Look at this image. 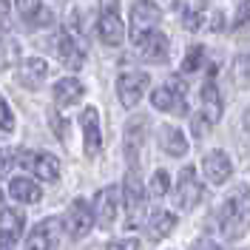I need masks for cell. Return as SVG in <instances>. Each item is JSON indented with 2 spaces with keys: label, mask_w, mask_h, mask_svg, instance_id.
<instances>
[{
  "label": "cell",
  "mask_w": 250,
  "mask_h": 250,
  "mask_svg": "<svg viewBox=\"0 0 250 250\" xmlns=\"http://www.w3.org/2000/svg\"><path fill=\"white\" fill-rule=\"evenodd\" d=\"M219 228L228 239H242L250 230V188L236 185L219 210Z\"/></svg>",
  "instance_id": "1"
},
{
  "label": "cell",
  "mask_w": 250,
  "mask_h": 250,
  "mask_svg": "<svg viewBox=\"0 0 250 250\" xmlns=\"http://www.w3.org/2000/svg\"><path fill=\"white\" fill-rule=\"evenodd\" d=\"M159 17H162V12L151 0H137L134 3V9H131V43L134 46H140L151 31H156Z\"/></svg>",
  "instance_id": "2"
},
{
  "label": "cell",
  "mask_w": 250,
  "mask_h": 250,
  "mask_svg": "<svg viewBox=\"0 0 250 250\" xmlns=\"http://www.w3.org/2000/svg\"><path fill=\"white\" fill-rule=\"evenodd\" d=\"M120 199H123V193L117 190V185H105L94 193V222L103 230L114 228L117 213H120Z\"/></svg>",
  "instance_id": "3"
},
{
  "label": "cell",
  "mask_w": 250,
  "mask_h": 250,
  "mask_svg": "<svg viewBox=\"0 0 250 250\" xmlns=\"http://www.w3.org/2000/svg\"><path fill=\"white\" fill-rule=\"evenodd\" d=\"M148 85H151L148 71H123L117 77V97H120V103L125 108H134V105H140Z\"/></svg>",
  "instance_id": "4"
},
{
  "label": "cell",
  "mask_w": 250,
  "mask_h": 250,
  "mask_svg": "<svg viewBox=\"0 0 250 250\" xmlns=\"http://www.w3.org/2000/svg\"><path fill=\"white\" fill-rule=\"evenodd\" d=\"M17 165L29 168L43 182H57L60 179V162H57L54 154H46V151H20V162Z\"/></svg>",
  "instance_id": "5"
},
{
  "label": "cell",
  "mask_w": 250,
  "mask_h": 250,
  "mask_svg": "<svg viewBox=\"0 0 250 250\" xmlns=\"http://www.w3.org/2000/svg\"><path fill=\"white\" fill-rule=\"evenodd\" d=\"M202 182L196 179V168L193 165H185L182 171H179V182L173 188V202L176 208H182V210H190L193 205L202 199Z\"/></svg>",
  "instance_id": "6"
},
{
  "label": "cell",
  "mask_w": 250,
  "mask_h": 250,
  "mask_svg": "<svg viewBox=\"0 0 250 250\" xmlns=\"http://www.w3.org/2000/svg\"><path fill=\"white\" fill-rule=\"evenodd\" d=\"M151 105L156 111H173V114H185L188 111V100H185V88L179 77H173L171 83L159 85L154 94H151Z\"/></svg>",
  "instance_id": "7"
},
{
  "label": "cell",
  "mask_w": 250,
  "mask_h": 250,
  "mask_svg": "<svg viewBox=\"0 0 250 250\" xmlns=\"http://www.w3.org/2000/svg\"><path fill=\"white\" fill-rule=\"evenodd\" d=\"M148 137V117H131L128 125H125V159H128V165H131V171L137 168V162H140V151H142V142Z\"/></svg>",
  "instance_id": "8"
},
{
  "label": "cell",
  "mask_w": 250,
  "mask_h": 250,
  "mask_svg": "<svg viewBox=\"0 0 250 250\" xmlns=\"http://www.w3.org/2000/svg\"><path fill=\"white\" fill-rule=\"evenodd\" d=\"M142 199H145V188H142L137 171H128L123 185V202H125V213H128V228H134L142 216Z\"/></svg>",
  "instance_id": "9"
},
{
  "label": "cell",
  "mask_w": 250,
  "mask_h": 250,
  "mask_svg": "<svg viewBox=\"0 0 250 250\" xmlns=\"http://www.w3.org/2000/svg\"><path fill=\"white\" fill-rule=\"evenodd\" d=\"M60 228H62L60 219L40 222L29 233V239H26V250H57V245H60Z\"/></svg>",
  "instance_id": "10"
},
{
  "label": "cell",
  "mask_w": 250,
  "mask_h": 250,
  "mask_svg": "<svg viewBox=\"0 0 250 250\" xmlns=\"http://www.w3.org/2000/svg\"><path fill=\"white\" fill-rule=\"evenodd\" d=\"M94 225V210L85 205V199H74L71 208H68V216H65V230L71 239H83L88 236Z\"/></svg>",
  "instance_id": "11"
},
{
  "label": "cell",
  "mask_w": 250,
  "mask_h": 250,
  "mask_svg": "<svg viewBox=\"0 0 250 250\" xmlns=\"http://www.w3.org/2000/svg\"><path fill=\"white\" fill-rule=\"evenodd\" d=\"M230 171H233V165H230V156L225 154V151H208L202 159V173L205 179L210 182V185H225L228 179H230Z\"/></svg>",
  "instance_id": "12"
},
{
  "label": "cell",
  "mask_w": 250,
  "mask_h": 250,
  "mask_svg": "<svg viewBox=\"0 0 250 250\" xmlns=\"http://www.w3.org/2000/svg\"><path fill=\"white\" fill-rule=\"evenodd\" d=\"M80 128H83V137H85V156H97L100 148H103V134H100V114H97L94 105L83 108Z\"/></svg>",
  "instance_id": "13"
},
{
  "label": "cell",
  "mask_w": 250,
  "mask_h": 250,
  "mask_svg": "<svg viewBox=\"0 0 250 250\" xmlns=\"http://www.w3.org/2000/svg\"><path fill=\"white\" fill-rule=\"evenodd\" d=\"M97 34H100V40L105 46H111V48L120 46L125 40V26H123V20H120V15L117 12H103L100 20H97Z\"/></svg>",
  "instance_id": "14"
},
{
  "label": "cell",
  "mask_w": 250,
  "mask_h": 250,
  "mask_svg": "<svg viewBox=\"0 0 250 250\" xmlns=\"http://www.w3.org/2000/svg\"><path fill=\"white\" fill-rule=\"evenodd\" d=\"M168 48H171V40L156 29L137 46V51H140L142 60H148V62H165L168 60Z\"/></svg>",
  "instance_id": "15"
},
{
  "label": "cell",
  "mask_w": 250,
  "mask_h": 250,
  "mask_svg": "<svg viewBox=\"0 0 250 250\" xmlns=\"http://www.w3.org/2000/svg\"><path fill=\"white\" fill-rule=\"evenodd\" d=\"M17 80H20V85H26L29 91L43 88V83L48 80V62L40 60V57H31V60H26L23 65H20V74H17Z\"/></svg>",
  "instance_id": "16"
},
{
  "label": "cell",
  "mask_w": 250,
  "mask_h": 250,
  "mask_svg": "<svg viewBox=\"0 0 250 250\" xmlns=\"http://www.w3.org/2000/svg\"><path fill=\"white\" fill-rule=\"evenodd\" d=\"M57 57H60V62L68 71H80L83 68V60H85L83 48L77 46V40L68 31H62L60 37H57Z\"/></svg>",
  "instance_id": "17"
},
{
  "label": "cell",
  "mask_w": 250,
  "mask_h": 250,
  "mask_svg": "<svg viewBox=\"0 0 250 250\" xmlns=\"http://www.w3.org/2000/svg\"><path fill=\"white\" fill-rule=\"evenodd\" d=\"M51 94H54V105L57 108H68V105H74V103L83 100L85 88H83V83L77 77H62L54 83V91Z\"/></svg>",
  "instance_id": "18"
},
{
  "label": "cell",
  "mask_w": 250,
  "mask_h": 250,
  "mask_svg": "<svg viewBox=\"0 0 250 250\" xmlns=\"http://www.w3.org/2000/svg\"><path fill=\"white\" fill-rule=\"evenodd\" d=\"M199 103H202L199 114H205L210 123H219V117H222V97H219V88H216V83H213V77L205 80L202 91H199Z\"/></svg>",
  "instance_id": "19"
},
{
  "label": "cell",
  "mask_w": 250,
  "mask_h": 250,
  "mask_svg": "<svg viewBox=\"0 0 250 250\" xmlns=\"http://www.w3.org/2000/svg\"><path fill=\"white\" fill-rule=\"evenodd\" d=\"M23 228H26V219L17 208H3L0 213V239L3 242H17L23 236Z\"/></svg>",
  "instance_id": "20"
},
{
  "label": "cell",
  "mask_w": 250,
  "mask_h": 250,
  "mask_svg": "<svg viewBox=\"0 0 250 250\" xmlns=\"http://www.w3.org/2000/svg\"><path fill=\"white\" fill-rule=\"evenodd\" d=\"M159 148L171 156H185L188 154V140L176 125H162V128H159Z\"/></svg>",
  "instance_id": "21"
},
{
  "label": "cell",
  "mask_w": 250,
  "mask_h": 250,
  "mask_svg": "<svg viewBox=\"0 0 250 250\" xmlns=\"http://www.w3.org/2000/svg\"><path fill=\"white\" fill-rule=\"evenodd\" d=\"M9 193L15 196L17 202H26V205H31V202H40V188L34 185V179H29V176H15L12 182H9Z\"/></svg>",
  "instance_id": "22"
},
{
  "label": "cell",
  "mask_w": 250,
  "mask_h": 250,
  "mask_svg": "<svg viewBox=\"0 0 250 250\" xmlns=\"http://www.w3.org/2000/svg\"><path fill=\"white\" fill-rule=\"evenodd\" d=\"M173 228H176V216L173 213H168V210H154L151 213V222H148L151 239H165V236H171Z\"/></svg>",
  "instance_id": "23"
},
{
  "label": "cell",
  "mask_w": 250,
  "mask_h": 250,
  "mask_svg": "<svg viewBox=\"0 0 250 250\" xmlns=\"http://www.w3.org/2000/svg\"><path fill=\"white\" fill-rule=\"evenodd\" d=\"M17 57H20L17 43L9 37V34H3V37H0V68H3V65H12Z\"/></svg>",
  "instance_id": "24"
},
{
  "label": "cell",
  "mask_w": 250,
  "mask_h": 250,
  "mask_svg": "<svg viewBox=\"0 0 250 250\" xmlns=\"http://www.w3.org/2000/svg\"><path fill=\"white\" fill-rule=\"evenodd\" d=\"M168 188H171V176H168V171H154V176H151V188H148V193L151 196H165L168 193Z\"/></svg>",
  "instance_id": "25"
},
{
  "label": "cell",
  "mask_w": 250,
  "mask_h": 250,
  "mask_svg": "<svg viewBox=\"0 0 250 250\" xmlns=\"http://www.w3.org/2000/svg\"><path fill=\"white\" fill-rule=\"evenodd\" d=\"M205 60V48L202 46H190V51L185 54V60H182V74H193Z\"/></svg>",
  "instance_id": "26"
},
{
  "label": "cell",
  "mask_w": 250,
  "mask_h": 250,
  "mask_svg": "<svg viewBox=\"0 0 250 250\" xmlns=\"http://www.w3.org/2000/svg\"><path fill=\"white\" fill-rule=\"evenodd\" d=\"M233 77L239 85H250V54H242L233 60Z\"/></svg>",
  "instance_id": "27"
},
{
  "label": "cell",
  "mask_w": 250,
  "mask_h": 250,
  "mask_svg": "<svg viewBox=\"0 0 250 250\" xmlns=\"http://www.w3.org/2000/svg\"><path fill=\"white\" fill-rule=\"evenodd\" d=\"M48 125H51V131H54V137L65 142V137H68V123L62 120V117L57 114V111H48Z\"/></svg>",
  "instance_id": "28"
},
{
  "label": "cell",
  "mask_w": 250,
  "mask_h": 250,
  "mask_svg": "<svg viewBox=\"0 0 250 250\" xmlns=\"http://www.w3.org/2000/svg\"><path fill=\"white\" fill-rule=\"evenodd\" d=\"M17 9H20V15H23V20H34V17L40 15V9H43V3L40 0H17Z\"/></svg>",
  "instance_id": "29"
},
{
  "label": "cell",
  "mask_w": 250,
  "mask_h": 250,
  "mask_svg": "<svg viewBox=\"0 0 250 250\" xmlns=\"http://www.w3.org/2000/svg\"><path fill=\"white\" fill-rule=\"evenodd\" d=\"M0 128L3 131H15V114L9 108V103L3 100V94H0Z\"/></svg>",
  "instance_id": "30"
},
{
  "label": "cell",
  "mask_w": 250,
  "mask_h": 250,
  "mask_svg": "<svg viewBox=\"0 0 250 250\" xmlns=\"http://www.w3.org/2000/svg\"><path fill=\"white\" fill-rule=\"evenodd\" d=\"M182 26H185L188 31H199V26H202V12L185 9V12H182Z\"/></svg>",
  "instance_id": "31"
},
{
  "label": "cell",
  "mask_w": 250,
  "mask_h": 250,
  "mask_svg": "<svg viewBox=\"0 0 250 250\" xmlns=\"http://www.w3.org/2000/svg\"><path fill=\"white\" fill-rule=\"evenodd\" d=\"M248 23H250V0H242L239 9H236V15H233V29H242Z\"/></svg>",
  "instance_id": "32"
},
{
  "label": "cell",
  "mask_w": 250,
  "mask_h": 250,
  "mask_svg": "<svg viewBox=\"0 0 250 250\" xmlns=\"http://www.w3.org/2000/svg\"><path fill=\"white\" fill-rule=\"evenodd\" d=\"M105 250H140V242L131 236V239H117V242H108Z\"/></svg>",
  "instance_id": "33"
},
{
  "label": "cell",
  "mask_w": 250,
  "mask_h": 250,
  "mask_svg": "<svg viewBox=\"0 0 250 250\" xmlns=\"http://www.w3.org/2000/svg\"><path fill=\"white\" fill-rule=\"evenodd\" d=\"M190 250H222V248H219L216 242H210V239H199V242H196Z\"/></svg>",
  "instance_id": "34"
},
{
  "label": "cell",
  "mask_w": 250,
  "mask_h": 250,
  "mask_svg": "<svg viewBox=\"0 0 250 250\" xmlns=\"http://www.w3.org/2000/svg\"><path fill=\"white\" fill-rule=\"evenodd\" d=\"M222 23H225V17L219 15V12H213V15H210V31H222L225 29Z\"/></svg>",
  "instance_id": "35"
},
{
  "label": "cell",
  "mask_w": 250,
  "mask_h": 250,
  "mask_svg": "<svg viewBox=\"0 0 250 250\" xmlns=\"http://www.w3.org/2000/svg\"><path fill=\"white\" fill-rule=\"evenodd\" d=\"M100 6H103V12H117L120 15V0H100Z\"/></svg>",
  "instance_id": "36"
},
{
  "label": "cell",
  "mask_w": 250,
  "mask_h": 250,
  "mask_svg": "<svg viewBox=\"0 0 250 250\" xmlns=\"http://www.w3.org/2000/svg\"><path fill=\"white\" fill-rule=\"evenodd\" d=\"M6 17H9V0H0V20L6 23Z\"/></svg>",
  "instance_id": "37"
},
{
  "label": "cell",
  "mask_w": 250,
  "mask_h": 250,
  "mask_svg": "<svg viewBox=\"0 0 250 250\" xmlns=\"http://www.w3.org/2000/svg\"><path fill=\"white\" fill-rule=\"evenodd\" d=\"M242 125H245V131H250V108L245 111V120H242Z\"/></svg>",
  "instance_id": "38"
},
{
  "label": "cell",
  "mask_w": 250,
  "mask_h": 250,
  "mask_svg": "<svg viewBox=\"0 0 250 250\" xmlns=\"http://www.w3.org/2000/svg\"><path fill=\"white\" fill-rule=\"evenodd\" d=\"M0 250H9V242H3V239H0Z\"/></svg>",
  "instance_id": "39"
},
{
  "label": "cell",
  "mask_w": 250,
  "mask_h": 250,
  "mask_svg": "<svg viewBox=\"0 0 250 250\" xmlns=\"http://www.w3.org/2000/svg\"><path fill=\"white\" fill-rule=\"evenodd\" d=\"M0 205H3V190H0Z\"/></svg>",
  "instance_id": "40"
}]
</instances>
